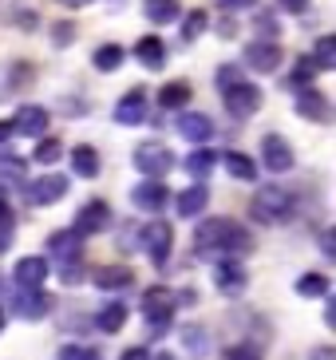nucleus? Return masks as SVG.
<instances>
[{
	"mask_svg": "<svg viewBox=\"0 0 336 360\" xmlns=\"http://www.w3.org/2000/svg\"><path fill=\"white\" fill-rule=\"evenodd\" d=\"M107 222H111V210H107L103 198H95V202H87L84 210L75 214V233H79V238H87V233H99Z\"/></svg>",
	"mask_w": 336,
	"mask_h": 360,
	"instance_id": "obj_9",
	"label": "nucleus"
},
{
	"mask_svg": "<svg viewBox=\"0 0 336 360\" xmlns=\"http://www.w3.org/2000/svg\"><path fill=\"white\" fill-rule=\"evenodd\" d=\"M313 360H332V352H328V349H316V352H313Z\"/></svg>",
	"mask_w": 336,
	"mask_h": 360,
	"instance_id": "obj_45",
	"label": "nucleus"
},
{
	"mask_svg": "<svg viewBox=\"0 0 336 360\" xmlns=\"http://www.w3.org/2000/svg\"><path fill=\"white\" fill-rule=\"evenodd\" d=\"M261 159H265L269 170L285 174V170H293V147H289L281 135H265L261 139Z\"/></svg>",
	"mask_w": 336,
	"mask_h": 360,
	"instance_id": "obj_7",
	"label": "nucleus"
},
{
	"mask_svg": "<svg viewBox=\"0 0 336 360\" xmlns=\"http://www.w3.org/2000/svg\"><path fill=\"white\" fill-rule=\"evenodd\" d=\"M91 64L99 68V72H115V68L123 64V48H119V44H103V48L91 56Z\"/></svg>",
	"mask_w": 336,
	"mask_h": 360,
	"instance_id": "obj_27",
	"label": "nucleus"
},
{
	"mask_svg": "<svg viewBox=\"0 0 336 360\" xmlns=\"http://www.w3.org/2000/svg\"><path fill=\"white\" fill-rule=\"evenodd\" d=\"M313 75H316V64H313V60H305V56H301V60H297V68H293V84L301 87V84H309Z\"/></svg>",
	"mask_w": 336,
	"mask_h": 360,
	"instance_id": "obj_34",
	"label": "nucleus"
},
{
	"mask_svg": "<svg viewBox=\"0 0 336 360\" xmlns=\"http://www.w3.org/2000/svg\"><path fill=\"white\" fill-rule=\"evenodd\" d=\"M123 360H150V356H147V349H127Z\"/></svg>",
	"mask_w": 336,
	"mask_h": 360,
	"instance_id": "obj_42",
	"label": "nucleus"
},
{
	"mask_svg": "<svg viewBox=\"0 0 336 360\" xmlns=\"http://www.w3.org/2000/svg\"><path fill=\"white\" fill-rule=\"evenodd\" d=\"M72 167H75V174L95 179V174H99V155H95V147H75L72 150Z\"/></svg>",
	"mask_w": 336,
	"mask_h": 360,
	"instance_id": "obj_25",
	"label": "nucleus"
},
{
	"mask_svg": "<svg viewBox=\"0 0 336 360\" xmlns=\"http://www.w3.org/2000/svg\"><path fill=\"white\" fill-rule=\"evenodd\" d=\"M257 107H261V91L253 84H242V79L238 84H226V111L233 119H250Z\"/></svg>",
	"mask_w": 336,
	"mask_h": 360,
	"instance_id": "obj_5",
	"label": "nucleus"
},
{
	"mask_svg": "<svg viewBox=\"0 0 336 360\" xmlns=\"http://www.w3.org/2000/svg\"><path fill=\"white\" fill-rule=\"evenodd\" d=\"M72 36H75V28H72V24H56V44H67Z\"/></svg>",
	"mask_w": 336,
	"mask_h": 360,
	"instance_id": "obj_37",
	"label": "nucleus"
},
{
	"mask_svg": "<svg viewBox=\"0 0 336 360\" xmlns=\"http://www.w3.org/2000/svg\"><path fill=\"white\" fill-rule=\"evenodd\" d=\"M135 56H138V64L150 68V72H158V68L167 64V48H162L158 36H143V40L135 44Z\"/></svg>",
	"mask_w": 336,
	"mask_h": 360,
	"instance_id": "obj_15",
	"label": "nucleus"
},
{
	"mask_svg": "<svg viewBox=\"0 0 336 360\" xmlns=\"http://www.w3.org/2000/svg\"><path fill=\"white\" fill-rule=\"evenodd\" d=\"M257 28H261L265 36H277V20H273V16H257Z\"/></svg>",
	"mask_w": 336,
	"mask_h": 360,
	"instance_id": "obj_38",
	"label": "nucleus"
},
{
	"mask_svg": "<svg viewBox=\"0 0 336 360\" xmlns=\"http://www.w3.org/2000/svg\"><path fill=\"white\" fill-rule=\"evenodd\" d=\"M226 167H230L233 179H242V182H253V179H257V167H253L250 155H238V150H230V155H226Z\"/></svg>",
	"mask_w": 336,
	"mask_h": 360,
	"instance_id": "obj_26",
	"label": "nucleus"
},
{
	"mask_svg": "<svg viewBox=\"0 0 336 360\" xmlns=\"http://www.w3.org/2000/svg\"><path fill=\"white\" fill-rule=\"evenodd\" d=\"M95 285L99 289H119V285H131V269L127 265H103L95 274Z\"/></svg>",
	"mask_w": 336,
	"mask_h": 360,
	"instance_id": "obj_24",
	"label": "nucleus"
},
{
	"mask_svg": "<svg viewBox=\"0 0 336 360\" xmlns=\"http://www.w3.org/2000/svg\"><path fill=\"white\" fill-rule=\"evenodd\" d=\"M48 127V111L44 107H20L16 119H12V131H20V135H44Z\"/></svg>",
	"mask_w": 336,
	"mask_h": 360,
	"instance_id": "obj_14",
	"label": "nucleus"
},
{
	"mask_svg": "<svg viewBox=\"0 0 336 360\" xmlns=\"http://www.w3.org/2000/svg\"><path fill=\"white\" fill-rule=\"evenodd\" d=\"M257 0H221V8H230V12H238V8H253Z\"/></svg>",
	"mask_w": 336,
	"mask_h": 360,
	"instance_id": "obj_41",
	"label": "nucleus"
},
{
	"mask_svg": "<svg viewBox=\"0 0 336 360\" xmlns=\"http://www.w3.org/2000/svg\"><path fill=\"white\" fill-rule=\"evenodd\" d=\"M143 12H147L150 24H170V20H179V0H147Z\"/></svg>",
	"mask_w": 336,
	"mask_h": 360,
	"instance_id": "obj_23",
	"label": "nucleus"
},
{
	"mask_svg": "<svg viewBox=\"0 0 336 360\" xmlns=\"http://www.w3.org/2000/svg\"><path fill=\"white\" fill-rule=\"evenodd\" d=\"M4 226H8V206L0 202V230H4Z\"/></svg>",
	"mask_w": 336,
	"mask_h": 360,
	"instance_id": "obj_44",
	"label": "nucleus"
},
{
	"mask_svg": "<svg viewBox=\"0 0 336 360\" xmlns=\"http://www.w3.org/2000/svg\"><path fill=\"white\" fill-rule=\"evenodd\" d=\"M8 139H12V123H0V147H4Z\"/></svg>",
	"mask_w": 336,
	"mask_h": 360,
	"instance_id": "obj_43",
	"label": "nucleus"
},
{
	"mask_svg": "<svg viewBox=\"0 0 336 360\" xmlns=\"http://www.w3.org/2000/svg\"><path fill=\"white\" fill-rule=\"evenodd\" d=\"M158 103L162 107H182V103H190V84H167L162 91H158Z\"/></svg>",
	"mask_w": 336,
	"mask_h": 360,
	"instance_id": "obj_29",
	"label": "nucleus"
},
{
	"mask_svg": "<svg viewBox=\"0 0 336 360\" xmlns=\"http://www.w3.org/2000/svg\"><path fill=\"white\" fill-rule=\"evenodd\" d=\"M226 360H257V352H253V349H230V352H226Z\"/></svg>",
	"mask_w": 336,
	"mask_h": 360,
	"instance_id": "obj_39",
	"label": "nucleus"
},
{
	"mask_svg": "<svg viewBox=\"0 0 336 360\" xmlns=\"http://www.w3.org/2000/svg\"><path fill=\"white\" fill-rule=\"evenodd\" d=\"M143 119H147V91H127V96L115 103V123L135 127V123H143Z\"/></svg>",
	"mask_w": 336,
	"mask_h": 360,
	"instance_id": "obj_12",
	"label": "nucleus"
},
{
	"mask_svg": "<svg viewBox=\"0 0 336 360\" xmlns=\"http://www.w3.org/2000/svg\"><path fill=\"white\" fill-rule=\"evenodd\" d=\"M48 254L60 262L63 281H75L72 265H79V254H84V238H79L75 230H56L52 238H48Z\"/></svg>",
	"mask_w": 336,
	"mask_h": 360,
	"instance_id": "obj_2",
	"label": "nucleus"
},
{
	"mask_svg": "<svg viewBox=\"0 0 336 360\" xmlns=\"http://www.w3.org/2000/svg\"><path fill=\"white\" fill-rule=\"evenodd\" d=\"M174 202V210L182 214V218H194V214H202V206L210 202V194H206V186H190V191H182L179 198H170Z\"/></svg>",
	"mask_w": 336,
	"mask_h": 360,
	"instance_id": "obj_21",
	"label": "nucleus"
},
{
	"mask_svg": "<svg viewBox=\"0 0 336 360\" xmlns=\"http://www.w3.org/2000/svg\"><path fill=\"white\" fill-rule=\"evenodd\" d=\"M297 111L305 119H313V123H328L332 119V111H328V99L321 96V91H305V96L297 99Z\"/></svg>",
	"mask_w": 336,
	"mask_h": 360,
	"instance_id": "obj_20",
	"label": "nucleus"
},
{
	"mask_svg": "<svg viewBox=\"0 0 336 360\" xmlns=\"http://www.w3.org/2000/svg\"><path fill=\"white\" fill-rule=\"evenodd\" d=\"M63 4H91V0H63Z\"/></svg>",
	"mask_w": 336,
	"mask_h": 360,
	"instance_id": "obj_46",
	"label": "nucleus"
},
{
	"mask_svg": "<svg viewBox=\"0 0 336 360\" xmlns=\"http://www.w3.org/2000/svg\"><path fill=\"white\" fill-rule=\"evenodd\" d=\"M95 325L103 328V333H119V328L127 325V305H123V301L103 305V309H99V317H95Z\"/></svg>",
	"mask_w": 336,
	"mask_h": 360,
	"instance_id": "obj_22",
	"label": "nucleus"
},
{
	"mask_svg": "<svg viewBox=\"0 0 336 360\" xmlns=\"http://www.w3.org/2000/svg\"><path fill=\"white\" fill-rule=\"evenodd\" d=\"M250 210H253V218H257V222L269 226V222H281V218H289V210H293V198H289L281 186H261Z\"/></svg>",
	"mask_w": 336,
	"mask_h": 360,
	"instance_id": "obj_3",
	"label": "nucleus"
},
{
	"mask_svg": "<svg viewBox=\"0 0 336 360\" xmlns=\"http://www.w3.org/2000/svg\"><path fill=\"white\" fill-rule=\"evenodd\" d=\"M297 293H301V297H325V293H328V277H325V274L297 277Z\"/></svg>",
	"mask_w": 336,
	"mask_h": 360,
	"instance_id": "obj_28",
	"label": "nucleus"
},
{
	"mask_svg": "<svg viewBox=\"0 0 336 360\" xmlns=\"http://www.w3.org/2000/svg\"><path fill=\"white\" fill-rule=\"evenodd\" d=\"M214 162H218L214 159V150H194V155L186 159V170L194 174V179H206V174L214 170Z\"/></svg>",
	"mask_w": 336,
	"mask_h": 360,
	"instance_id": "obj_30",
	"label": "nucleus"
},
{
	"mask_svg": "<svg viewBox=\"0 0 336 360\" xmlns=\"http://www.w3.org/2000/svg\"><path fill=\"white\" fill-rule=\"evenodd\" d=\"M214 281H218V289H226V293H242L245 289V269L238 262H218L214 265Z\"/></svg>",
	"mask_w": 336,
	"mask_h": 360,
	"instance_id": "obj_16",
	"label": "nucleus"
},
{
	"mask_svg": "<svg viewBox=\"0 0 336 360\" xmlns=\"http://www.w3.org/2000/svg\"><path fill=\"white\" fill-rule=\"evenodd\" d=\"M44 277H48V265H44L40 257H20V265H16V285L20 289H40Z\"/></svg>",
	"mask_w": 336,
	"mask_h": 360,
	"instance_id": "obj_17",
	"label": "nucleus"
},
{
	"mask_svg": "<svg viewBox=\"0 0 336 360\" xmlns=\"http://www.w3.org/2000/svg\"><path fill=\"white\" fill-rule=\"evenodd\" d=\"M316 68H336V40L325 36V40H316Z\"/></svg>",
	"mask_w": 336,
	"mask_h": 360,
	"instance_id": "obj_31",
	"label": "nucleus"
},
{
	"mask_svg": "<svg viewBox=\"0 0 336 360\" xmlns=\"http://www.w3.org/2000/svg\"><path fill=\"white\" fill-rule=\"evenodd\" d=\"M60 155H63V147L56 143V139H44L40 147H36V162H44V167H52Z\"/></svg>",
	"mask_w": 336,
	"mask_h": 360,
	"instance_id": "obj_32",
	"label": "nucleus"
},
{
	"mask_svg": "<svg viewBox=\"0 0 336 360\" xmlns=\"http://www.w3.org/2000/svg\"><path fill=\"white\" fill-rule=\"evenodd\" d=\"M182 337H186L190 352H206V349H210V340H206V333H202L198 325H186V328H182Z\"/></svg>",
	"mask_w": 336,
	"mask_h": 360,
	"instance_id": "obj_33",
	"label": "nucleus"
},
{
	"mask_svg": "<svg viewBox=\"0 0 336 360\" xmlns=\"http://www.w3.org/2000/svg\"><path fill=\"white\" fill-rule=\"evenodd\" d=\"M179 135L190 139V143H206V139L214 135L210 115H198V111H182V115H179Z\"/></svg>",
	"mask_w": 336,
	"mask_h": 360,
	"instance_id": "obj_13",
	"label": "nucleus"
},
{
	"mask_svg": "<svg viewBox=\"0 0 336 360\" xmlns=\"http://www.w3.org/2000/svg\"><path fill=\"white\" fill-rule=\"evenodd\" d=\"M245 64L253 68V72H277L281 68V48L269 40H257L245 48Z\"/></svg>",
	"mask_w": 336,
	"mask_h": 360,
	"instance_id": "obj_10",
	"label": "nucleus"
},
{
	"mask_svg": "<svg viewBox=\"0 0 336 360\" xmlns=\"http://www.w3.org/2000/svg\"><path fill=\"white\" fill-rule=\"evenodd\" d=\"M277 4H281L285 12H305L309 8V0H277Z\"/></svg>",
	"mask_w": 336,
	"mask_h": 360,
	"instance_id": "obj_40",
	"label": "nucleus"
},
{
	"mask_svg": "<svg viewBox=\"0 0 336 360\" xmlns=\"http://www.w3.org/2000/svg\"><path fill=\"white\" fill-rule=\"evenodd\" d=\"M170 242H174V233H170L167 222H155V226H147V230H143V245H147V254H150V262H155V265L167 262Z\"/></svg>",
	"mask_w": 336,
	"mask_h": 360,
	"instance_id": "obj_11",
	"label": "nucleus"
},
{
	"mask_svg": "<svg viewBox=\"0 0 336 360\" xmlns=\"http://www.w3.org/2000/svg\"><path fill=\"white\" fill-rule=\"evenodd\" d=\"M135 206H143V210H162L170 202V194H167V186L162 182H143V186H135Z\"/></svg>",
	"mask_w": 336,
	"mask_h": 360,
	"instance_id": "obj_19",
	"label": "nucleus"
},
{
	"mask_svg": "<svg viewBox=\"0 0 336 360\" xmlns=\"http://www.w3.org/2000/svg\"><path fill=\"white\" fill-rule=\"evenodd\" d=\"M60 360H103L95 349H79V345H67V349H60Z\"/></svg>",
	"mask_w": 336,
	"mask_h": 360,
	"instance_id": "obj_35",
	"label": "nucleus"
},
{
	"mask_svg": "<svg viewBox=\"0 0 336 360\" xmlns=\"http://www.w3.org/2000/svg\"><path fill=\"white\" fill-rule=\"evenodd\" d=\"M63 194H67V179L63 174H44V179H36L28 186V202H36V206H52Z\"/></svg>",
	"mask_w": 336,
	"mask_h": 360,
	"instance_id": "obj_8",
	"label": "nucleus"
},
{
	"mask_svg": "<svg viewBox=\"0 0 336 360\" xmlns=\"http://www.w3.org/2000/svg\"><path fill=\"white\" fill-rule=\"evenodd\" d=\"M202 28H206V12H190V16H186V28H182V36H186V40H194Z\"/></svg>",
	"mask_w": 336,
	"mask_h": 360,
	"instance_id": "obj_36",
	"label": "nucleus"
},
{
	"mask_svg": "<svg viewBox=\"0 0 336 360\" xmlns=\"http://www.w3.org/2000/svg\"><path fill=\"white\" fill-rule=\"evenodd\" d=\"M143 317H147L150 333L162 337L170 328V317H174V297L167 289H147V297H143Z\"/></svg>",
	"mask_w": 336,
	"mask_h": 360,
	"instance_id": "obj_4",
	"label": "nucleus"
},
{
	"mask_svg": "<svg viewBox=\"0 0 336 360\" xmlns=\"http://www.w3.org/2000/svg\"><path fill=\"white\" fill-rule=\"evenodd\" d=\"M194 245H198L202 254H206V250H230V254H238V250H250V238H245L230 218H210V222L198 226Z\"/></svg>",
	"mask_w": 336,
	"mask_h": 360,
	"instance_id": "obj_1",
	"label": "nucleus"
},
{
	"mask_svg": "<svg viewBox=\"0 0 336 360\" xmlns=\"http://www.w3.org/2000/svg\"><path fill=\"white\" fill-rule=\"evenodd\" d=\"M0 328H4V313H0Z\"/></svg>",
	"mask_w": 336,
	"mask_h": 360,
	"instance_id": "obj_48",
	"label": "nucleus"
},
{
	"mask_svg": "<svg viewBox=\"0 0 336 360\" xmlns=\"http://www.w3.org/2000/svg\"><path fill=\"white\" fill-rule=\"evenodd\" d=\"M135 167L143 170V174H150V179H162V174L174 167V155H170L162 143H143V147L135 150Z\"/></svg>",
	"mask_w": 336,
	"mask_h": 360,
	"instance_id": "obj_6",
	"label": "nucleus"
},
{
	"mask_svg": "<svg viewBox=\"0 0 336 360\" xmlns=\"http://www.w3.org/2000/svg\"><path fill=\"white\" fill-rule=\"evenodd\" d=\"M155 360H179V356H170V352H162V356H155Z\"/></svg>",
	"mask_w": 336,
	"mask_h": 360,
	"instance_id": "obj_47",
	"label": "nucleus"
},
{
	"mask_svg": "<svg viewBox=\"0 0 336 360\" xmlns=\"http://www.w3.org/2000/svg\"><path fill=\"white\" fill-rule=\"evenodd\" d=\"M48 309H52V297H44L40 289H24V293L16 297V313H20V317H28V321L44 317Z\"/></svg>",
	"mask_w": 336,
	"mask_h": 360,
	"instance_id": "obj_18",
	"label": "nucleus"
}]
</instances>
